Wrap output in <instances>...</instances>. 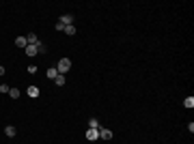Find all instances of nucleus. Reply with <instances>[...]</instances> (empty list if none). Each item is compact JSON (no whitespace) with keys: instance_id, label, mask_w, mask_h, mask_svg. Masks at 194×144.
I'll return each instance as SVG.
<instances>
[{"instance_id":"obj_12","label":"nucleus","mask_w":194,"mask_h":144,"mask_svg":"<svg viewBox=\"0 0 194 144\" xmlns=\"http://www.w3.org/2000/svg\"><path fill=\"white\" fill-rule=\"evenodd\" d=\"M54 84H56V86H65V75H56V77H54Z\"/></svg>"},{"instance_id":"obj_14","label":"nucleus","mask_w":194,"mask_h":144,"mask_svg":"<svg viewBox=\"0 0 194 144\" xmlns=\"http://www.w3.org/2000/svg\"><path fill=\"white\" fill-rule=\"evenodd\" d=\"M65 32H67L69 37H71V34H76V26H73V24L71 26H65Z\"/></svg>"},{"instance_id":"obj_13","label":"nucleus","mask_w":194,"mask_h":144,"mask_svg":"<svg viewBox=\"0 0 194 144\" xmlns=\"http://www.w3.org/2000/svg\"><path fill=\"white\" fill-rule=\"evenodd\" d=\"M183 105H186V107H194V97H186V99H183Z\"/></svg>"},{"instance_id":"obj_8","label":"nucleus","mask_w":194,"mask_h":144,"mask_svg":"<svg viewBox=\"0 0 194 144\" xmlns=\"http://www.w3.org/2000/svg\"><path fill=\"white\" fill-rule=\"evenodd\" d=\"M15 45H17V48H24V50H26V45H28V41H26V37H17V39H15Z\"/></svg>"},{"instance_id":"obj_15","label":"nucleus","mask_w":194,"mask_h":144,"mask_svg":"<svg viewBox=\"0 0 194 144\" xmlns=\"http://www.w3.org/2000/svg\"><path fill=\"white\" fill-rule=\"evenodd\" d=\"M9 97L17 99V97H20V91H17V88H11V91H9Z\"/></svg>"},{"instance_id":"obj_2","label":"nucleus","mask_w":194,"mask_h":144,"mask_svg":"<svg viewBox=\"0 0 194 144\" xmlns=\"http://www.w3.org/2000/svg\"><path fill=\"white\" fill-rule=\"evenodd\" d=\"M26 41H28V45H39V39H37L35 32H28V34H26Z\"/></svg>"},{"instance_id":"obj_17","label":"nucleus","mask_w":194,"mask_h":144,"mask_svg":"<svg viewBox=\"0 0 194 144\" xmlns=\"http://www.w3.org/2000/svg\"><path fill=\"white\" fill-rule=\"evenodd\" d=\"M9 91H11V86H9V84H0V93H7L9 95Z\"/></svg>"},{"instance_id":"obj_11","label":"nucleus","mask_w":194,"mask_h":144,"mask_svg":"<svg viewBox=\"0 0 194 144\" xmlns=\"http://www.w3.org/2000/svg\"><path fill=\"white\" fill-rule=\"evenodd\" d=\"M89 129H101V127H99V121H97V118H91V121H89Z\"/></svg>"},{"instance_id":"obj_19","label":"nucleus","mask_w":194,"mask_h":144,"mask_svg":"<svg viewBox=\"0 0 194 144\" xmlns=\"http://www.w3.org/2000/svg\"><path fill=\"white\" fill-rule=\"evenodd\" d=\"M0 75H4V67L2 65H0Z\"/></svg>"},{"instance_id":"obj_3","label":"nucleus","mask_w":194,"mask_h":144,"mask_svg":"<svg viewBox=\"0 0 194 144\" xmlns=\"http://www.w3.org/2000/svg\"><path fill=\"white\" fill-rule=\"evenodd\" d=\"M112 136H114V133H112V131H110V129H104V127H101V129H99V138H101V140H110V138H112Z\"/></svg>"},{"instance_id":"obj_4","label":"nucleus","mask_w":194,"mask_h":144,"mask_svg":"<svg viewBox=\"0 0 194 144\" xmlns=\"http://www.w3.org/2000/svg\"><path fill=\"white\" fill-rule=\"evenodd\" d=\"M63 26H71L73 24V15H60V20H58Z\"/></svg>"},{"instance_id":"obj_9","label":"nucleus","mask_w":194,"mask_h":144,"mask_svg":"<svg viewBox=\"0 0 194 144\" xmlns=\"http://www.w3.org/2000/svg\"><path fill=\"white\" fill-rule=\"evenodd\" d=\"M26 56H35V54H37V45H26Z\"/></svg>"},{"instance_id":"obj_10","label":"nucleus","mask_w":194,"mask_h":144,"mask_svg":"<svg viewBox=\"0 0 194 144\" xmlns=\"http://www.w3.org/2000/svg\"><path fill=\"white\" fill-rule=\"evenodd\" d=\"M4 133H7L9 138H13V136H15V127H13V125H7V127H4Z\"/></svg>"},{"instance_id":"obj_18","label":"nucleus","mask_w":194,"mask_h":144,"mask_svg":"<svg viewBox=\"0 0 194 144\" xmlns=\"http://www.w3.org/2000/svg\"><path fill=\"white\" fill-rule=\"evenodd\" d=\"M28 73H37V65H28Z\"/></svg>"},{"instance_id":"obj_5","label":"nucleus","mask_w":194,"mask_h":144,"mask_svg":"<svg viewBox=\"0 0 194 144\" xmlns=\"http://www.w3.org/2000/svg\"><path fill=\"white\" fill-rule=\"evenodd\" d=\"M99 138V129H86V140H97Z\"/></svg>"},{"instance_id":"obj_6","label":"nucleus","mask_w":194,"mask_h":144,"mask_svg":"<svg viewBox=\"0 0 194 144\" xmlns=\"http://www.w3.org/2000/svg\"><path fill=\"white\" fill-rule=\"evenodd\" d=\"M45 75H48L50 80H54V77H56V75H60V73H58V69H56V67H50L48 71H45Z\"/></svg>"},{"instance_id":"obj_16","label":"nucleus","mask_w":194,"mask_h":144,"mask_svg":"<svg viewBox=\"0 0 194 144\" xmlns=\"http://www.w3.org/2000/svg\"><path fill=\"white\" fill-rule=\"evenodd\" d=\"M45 52H48V48H45L43 43H39V45H37V54H45Z\"/></svg>"},{"instance_id":"obj_7","label":"nucleus","mask_w":194,"mask_h":144,"mask_svg":"<svg viewBox=\"0 0 194 144\" xmlns=\"http://www.w3.org/2000/svg\"><path fill=\"white\" fill-rule=\"evenodd\" d=\"M26 93H28V97L37 99V97H39V88H37V86H28V91H26Z\"/></svg>"},{"instance_id":"obj_1","label":"nucleus","mask_w":194,"mask_h":144,"mask_svg":"<svg viewBox=\"0 0 194 144\" xmlns=\"http://www.w3.org/2000/svg\"><path fill=\"white\" fill-rule=\"evenodd\" d=\"M56 69H58V73L63 75V73H67V71L71 69V60L69 58H60L58 60V65H56Z\"/></svg>"}]
</instances>
